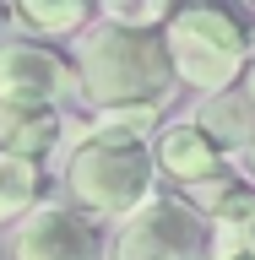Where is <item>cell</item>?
<instances>
[{
    "label": "cell",
    "mask_w": 255,
    "mask_h": 260,
    "mask_svg": "<svg viewBox=\"0 0 255 260\" xmlns=\"http://www.w3.org/2000/svg\"><path fill=\"white\" fill-rule=\"evenodd\" d=\"M76 87L93 114L103 109H163L174 92V60L163 32H125L114 22H87L76 32Z\"/></svg>",
    "instance_id": "6da1fadb"
},
{
    "label": "cell",
    "mask_w": 255,
    "mask_h": 260,
    "mask_svg": "<svg viewBox=\"0 0 255 260\" xmlns=\"http://www.w3.org/2000/svg\"><path fill=\"white\" fill-rule=\"evenodd\" d=\"M163 49L174 60V81L201 87V92H228L239 87L244 65H250V22L234 6H179L163 27Z\"/></svg>",
    "instance_id": "7a4b0ae2"
},
{
    "label": "cell",
    "mask_w": 255,
    "mask_h": 260,
    "mask_svg": "<svg viewBox=\"0 0 255 260\" xmlns=\"http://www.w3.org/2000/svg\"><path fill=\"white\" fill-rule=\"evenodd\" d=\"M158 162L147 141H125V136H93L71 152L65 162V195L71 211L81 217H130L152 195Z\"/></svg>",
    "instance_id": "3957f363"
},
{
    "label": "cell",
    "mask_w": 255,
    "mask_h": 260,
    "mask_svg": "<svg viewBox=\"0 0 255 260\" xmlns=\"http://www.w3.org/2000/svg\"><path fill=\"white\" fill-rule=\"evenodd\" d=\"M207 255V222L190 201L152 190L141 206L125 217L114 260H201Z\"/></svg>",
    "instance_id": "277c9868"
},
{
    "label": "cell",
    "mask_w": 255,
    "mask_h": 260,
    "mask_svg": "<svg viewBox=\"0 0 255 260\" xmlns=\"http://www.w3.org/2000/svg\"><path fill=\"white\" fill-rule=\"evenodd\" d=\"M60 98H81L76 65L60 49L16 38L0 44V103L6 109H54Z\"/></svg>",
    "instance_id": "5b68a950"
},
{
    "label": "cell",
    "mask_w": 255,
    "mask_h": 260,
    "mask_svg": "<svg viewBox=\"0 0 255 260\" xmlns=\"http://www.w3.org/2000/svg\"><path fill=\"white\" fill-rule=\"evenodd\" d=\"M11 260H109L93 217L71 206H38L11 233Z\"/></svg>",
    "instance_id": "8992f818"
},
{
    "label": "cell",
    "mask_w": 255,
    "mask_h": 260,
    "mask_svg": "<svg viewBox=\"0 0 255 260\" xmlns=\"http://www.w3.org/2000/svg\"><path fill=\"white\" fill-rule=\"evenodd\" d=\"M152 162H158V174H168L179 190H207L217 179H228L223 168V152L201 136L195 119H174V125L158 130V146H152Z\"/></svg>",
    "instance_id": "52a82bcc"
},
{
    "label": "cell",
    "mask_w": 255,
    "mask_h": 260,
    "mask_svg": "<svg viewBox=\"0 0 255 260\" xmlns=\"http://www.w3.org/2000/svg\"><path fill=\"white\" fill-rule=\"evenodd\" d=\"M195 125L207 136L217 152H250L255 146V98L239 92V87H228V92H212L201 98V109H195Z\"/></svg>",
    "instance_id": "ba28073f"
},
{
    "label": "cell",
    "mask_w": 255,
    "mask_h": 260,
    "mask_svg": "<svg viewBox=\"0 0 255 260\" xmlns=\"http://www.w3.org/2000/svg\"><path fill=\"white\" fill-rule=\"evenodd\" d=\"M60 146V114L54 109H6L0 103V157L38 162Z\"/></svg>",
    "instance_id": "9c48e42d"
},
{
    "label": "cell",
    "mask_w": 255,
    "mask_h": 260,
    "mask_svg": "<svg viewBox=\"0 0 255 260\" xmlns=\"http://www.w3.org/2000/svg\"><path fill=\"white\" fill-rule=\"evenodd\" d=\"M6 16L22 32H33V44H49V38H76L93 22V6H81V0H16Z\"/></svg>",
    "instance_id": "30bf717a"
},
{
    "label": "cell",
    "mask_w": 255,
    "mask_h": 260,
    "mask_svg": "<svg viewBox=\"0 0 255 260\" xmlns=\"http://www.w3.org/2000/svg\"><path fill=\"white\" fill-rule=\"evenodd\" d=\"M38 190H44V168L22 157H0V222H16L38 211Z\"/></svg>",
    "instance_id": "8fae6325"
},
{
    "label": "cell",
    "mask_w": 255,
    "mask_h": 260,
    "mask_svg": "<svg viewBox=\"0 0 255 260\" xmlns=\"http://www.w3.org/2000/svg\"><path fill=\"white\" fill-rule=\"evenodd\" d=\"M168 16H174L168 0H103V22H114L125 32H163Z\"/></svg>",
    "instance_id": "7c38bea8"
},
{
    "label": "cell",
    "mask_w": 255,
    "mask_h": 260,
    "mask_svg": "<svg viewBox=\"0 0 255 260\" xmlns=\"http://www.w3.org/2000/svg\"><path fill=\"white\" fill-rule=\"evenodd\" d=\"M152 125H158V109H103V114H93V136H125V141H141Z\"/></svg>",
    "instance_id": "4fadbf2b"
},
{
    "label": "cell",
    "mask_w": 255,
    "mask_h": 260,
    "mask_svg": "<svg viewBox=\"0 0 255 260\" xmlns=\"http://www.w3.org/2000/svg\"><path fill=\"white\" fill-rule=\"evenodd\" d=\"M212 260H255V255H244L239 244H228V239H217V244H212Z\"/></svg>",
    "instance_id": "5bb4252c"
},
{
    "label": "cell",
    "mask_w": 255,
    "mask_h": 260,
    "mask_svg": "<svg viewBox=\"0 0 255 260\" xmlns=\"http://www.w3.org/2000/svg\"><path fill=\"white\" fill-rule=\"evenodd\" d=\"M239 92L255 98V54H250V65H244V76H239Z\"/></svg>",
    "instance_id": "9a60e30c"
},
{
    "label": "cell",
    "mask_w": 255,
    "mask_h": 260,
    "mask_svg": "<svg viewBox=\"0 0 255 260\" xmlns=\"http://www.w3.org/2000/svg\"><path fill=\"white\" fill-rule=\"evenodd\" d=\"M250 184H255V146H250Z\"/></svg>",
    "instance_id": "2e32d148"
}]
</instances>
